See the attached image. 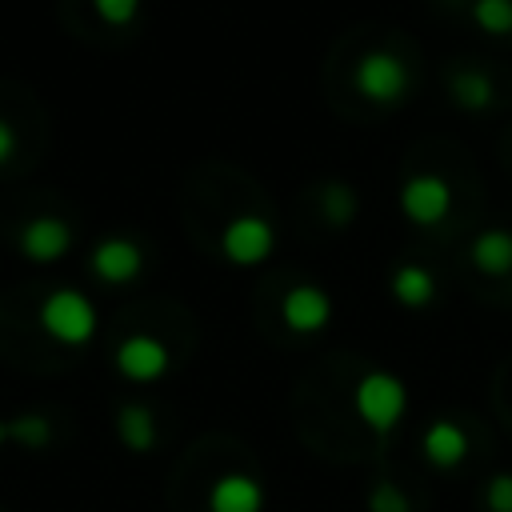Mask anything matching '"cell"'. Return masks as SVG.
I'll use <instances>...</instances> for the list:
<instances>
[{"mask_svg":"<svg viewBox=\"0 0 512 512\" xmlns=\"http://www.w3.org/2000/svg\"><path fill=\"white\" fill-rule=\"evenodd\" d=\"M352 404H356V416L372 428V432H392L400 420H404V412H408V388H404V380L400 376H392V372H364L360 380H356V388H352Z\"/></svg>","mask_w":512,"mask_h":512,"instance_id":"1","label":"cell"},{"mask_svg":"<svg viewBox=\"0 0 512 512\" xmlns=\"http://www.w3.org/2000/svg\"><path fill=\"white\" fill-rule=\"evenodd\" d=\"M352 84L372 104H400L412 88V68L392 48H368L352 68Z\"/></svg>","mask_w":512,"mask_h":512,"instance_id":"2","label":"cell"},{"mask_svg":"<svg viewBox=\"0 0 512 512\" xmlns=\"http://www.w3.org/2000/svg\"><path fill=\"white\" fill-rule=\"evenodd\" d=\"M40 328H44L56 344H68V348L88 344V340L96 336V308H92V300H88L84 292H76V288H56V292H48L44 304H40Z\"/></svg>","mask_w":512,"mask_h":512,"instance_id":"3","label":"cell"},{"mask_svg":"<svg viewBox=\"0 0 512 512\" xmlns=\"http://www.w3.org/2000/svg\"><path fill=\"white\" fill-rule=\"evenodd\" d=\"M272 248H276V228L260 212H240L220 232V252L232 264H264L272 256Z\"/></svg>","mask_w":512,"mask_h":512,"instance_id":"4","label":"cell"},{"mask_svg":"<svg viewBox=\"0 0 512 512\" xmlns=\"http://www.w3.org/2000/svg\"><path fill=\"white\" fill-rule=\"evenodd\" d=\"M400 208L412 224H440L452 208V188L440 172H412L400 184Z\"/></svg>","mask_w":512,"mask_h":512,"instance_id":"5","label":"cell"},{"mask_svg":"<svg viewBox=\"0 0 512 512\" xmlns=\"http://www.w3.org/2000/svg\"><path fill=\"white\" fill-rule=\"evenodd\" d=\"M168 364H172L168 344L156 340V336H148V332H136V336L120 340V348H116V372H120L124 380H132V384H152V380H160V376L168 372Z\"/></svg>","mask_w":512,"mask_h":512,"instance_id":"6","label":"cell"},{"mask_svg":"<svg viewBox=\"0 0 512 512\" xmlns=\"http://www.w3.org/2000/svg\"><path fill=\"white\" fill-rule=\"evenodd\" d=\"M88 268H92L104 284H128V280L140 276L144 252H140V244L128 240V236H104V240L92 248Z\"/></svg>","mask_w":512,"mask_h":512,"instance_id":"7","label":"cell"},{"mask_svg":"<svg viewBox=\"0 0 512 512\" xmlns=\"http://www.w3.org/2000/svg\"><path fill=\"white\" fill-rule=\"evenodd\" d=\"M280 316H284V324H288L292 332H300V336L320 332V328L332 320V296H328L324 288H316V284H296V288L284 292Z\"/></svg>","mask_w":512,"mask_h":512,"instance_id":"8","label":"cell"},{"mask_svg":"<svg viewBox=\"0 0 512 512\" xmlns=\"http://www.w3.org/2000/svg\"><path fill=\"white\" fill-rule=\"evenodd\" d=\"M72 248V228L60 216H36L20 228V252L32 264H52Z\"/></svg>","mask_w":512,"mask_h":512,"instance_id":"9","label":"cell"},{"mask_svg":"<svg viewBox=\"0 0 512 512\" xmlns=\"http://www.w3.org/2000/svg\"><path fill=\"white\" fill-rule=\"evenodd\" d=\"M420 448H424L428 464H436V468H460V464L468 460V452H472V440H468L464 424L440 416V420H432V424L424 428Z\"/></svg>","mask_w":512,"mask_h":512,"instance_id":"10","label":"cell"},{"mask_svg":"<svg viewBox=\"0 0 512 512\" xmlns=\"http://www.w3.org/2000/svg\"><path fill=\"white\" fill-rule=\"evenodd\" d=\"M208 512H264V488L244 472H224L208 488Z\"/></svg>","mask_w":512,"mask_h":512,"instance_id":"11","label":"cell"},{"mask_svg":"<svg viewBox=\"0 0 512 512\" xmlns=\"http://www.w3.org/2000/svg\"><path fill=\"white\" fill-rule=\"evenodd\" d=\"M468 256H472V264L484 276H508L512 272V232L508 228H484V232H476Z\"/></svg>","mask_w":512,"mask_h":512,"instance_id":"12","label":"cell"},{"mask_svg":"<svg viewBox=\"0 0 512 512\" xmlns=\"http://www.w3.org/2000/svg\"><path fill=\"white\" fill-rule=\"evenodd\" d=\"M116 436L128 452H152L156 448V420L144 404H120L116 408Z\"/></svg>","mask_w":512,"mask_h":512,"instance_id":"13","label":"cell"},{"mask_svg":"<svg viewBox=\"0 0 512 512\" xmlns=\"http://www.w3.org/2000/svg\"><path fill=\"white\" fill-rule=\"evenodd\" d=\"M392 296L404 304V308H424L432 304L436 296V276L424 268V264H400L392 272Z\"/></svg>","mask_w":512,"mask_h":512,"instance_id":"14","label":"cell"},{"mask_svg":"<svg viewBox=\"0 0 512 512\" xmlns=\"http://www.w3.org/2000/svg\"><path fill=\"white\" fill-rule=\"evenodd\" d=\"M448 92H452V100H456L460 108H472V112H480V108H488V104L496 100L492 80H488L484 72H476V68H460V72H452Z\"/></svg>","mask_w":512,"mask_h":512,"instance_id":"15","label":"cell"},{"mask_svg":"<svg viewBox=\"0 0 512 512\" xmlns=\"http://www.w3.org/2000/svg\"><path fill=\"white\" fill-rule=\"evenodd\" d=\"M320 212L328 216L332 228L352 224V216H356V188L344 184V180H328L324 192H320Z\"/></svg>","mask_w":512,"mask_h":512,"instance_id":"16","label":"cell"},{"mask_svg":"<svg viewBox=\"0 0 512 512\" xmlns=\"http://www.w3.org/2000/svg\"><path fill=\"white\" fill-rule=\"evenodd\" d=\"M8 440L24 444V448H44L52 440V420L40 412H20L16 420H8Z\"/></svg>","mask_w":512,"mask_h":512,"instance_id":"17","label":"cell"},{"mask_svg":"<svg viewBox=\"0 0 512 512\" xmlns=\"http://www.w3.org/2000/svg\"><path fill=\"white\" fill-rule=\"evenodd\" d=\"M472 20L492 36H508L512 32V0H472Z\"/></svg>","mask_w":512,"mask_h":512,"instance_id":"18","label":"cell"},{"mask_svg":"<svg viewBox=\"0 0 512 512\" xmlns=\"http://www.w3.org/2000/svg\"><path fill=\"white\" fill-rule=\"evenodd\" d=\"M368 512H412V504H408V496H404L400 484L376 480L372 492H368Z\"/></svg>","mask_w":512,"mask_h":512,"instance_id":"19","label":"cell"},{"mask_svg":"<svg viewBox=\"0 0 512 512\" xmlns=\"http://www.w3.org/2000/svg\"><path fill=\"white\" fill-rule=\"evenodd\" d=\"M484 508L488 512H512V472H496L484 484Z\"/></svg>","mask_w":512,"mask_h":512,"instance_id":"20","label":"cell"},{"mask_svg":"<svg viewBox=\"0 0 512 512\" xmlns=\"http://www.w3.org/2000/svg\"><path fill=\"white\" fill-rule=\"evenodd\" d=\"M92 8L104 24H132L140 12V0H92Z\"/></svg>","mask_w":512,"mask_h":512,"instance_id":"21","label":"cell"},{"mask_svg":"<svg viewBox=\"0 0 512 512\" xmlns=\"http://www.w3.org/2000/svg\"><path fill=\"white\" fill-rule=\"evenodd\" d=\"M12 152H16V132H12V124L0 116V164H8Z\"/></svg>","mask_w":512,"mask_h":512,"instance_id":"22","label":"cell"},{"mask_svg":"<svg viewBox=\"0 0 512 512\" xmlns=\"http://www.w3.org/2000/svg\"><path fill=\"white\" fill-rule=\"evenodd\" d=\"M8 440V420H0V444Z\"/></svg>","mask_w":512,"mask_h":512,"instance_id":"23","label":"cell"}]
</instances>
